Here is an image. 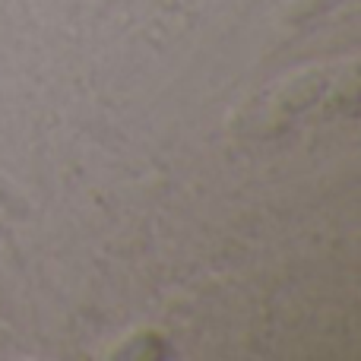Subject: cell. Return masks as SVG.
Wrapping results in <instances>:
<instances>
[]
</instances>
